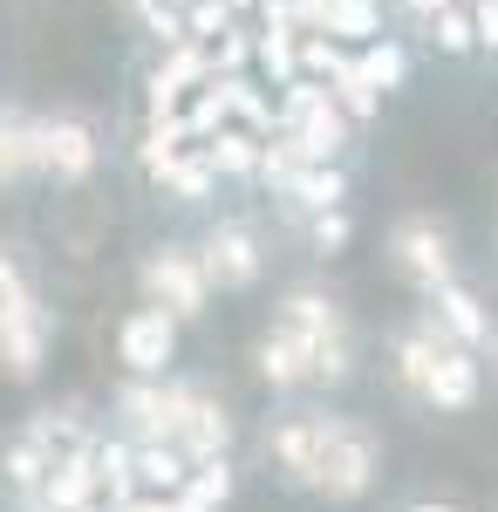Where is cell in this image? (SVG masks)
Wrapping results in <instances>:
<instances>
[{"instance_id":"cell-23","label":"cell","mask_w":498,"mask_h":512,"mask_svg":"<svg viewBox=\"0 0 498 512\" xmlns=\"http://www.w3.org/2000/svg\"><path fill=\"white\" fill-rule=\"evenodd\" d=\"M355 69H362V76H369V89H396V82L410 76V62H403V48H396V41H369V48H362V55H355Z\"/></svg>"},{"instance_id":"cell-37","label":"cell","mask_w":498,"mask_h":512,"mask_svg":"<svg viewBox=\"0 0 498 512\" xmlns=\"http://www.w3.org/2000/svg\"><path fill=\"white\" fill-rule=\"evenodd\" d=\"M178 7H185V0H178Z\"/></svg>"},{"instance_id":"cell-5","label":"cell","mask_w":498,"mask_h":512,"mask_svg":"<svg viewBox=\"0 0 498 512\" xmlns=\"http://www.w3.org/2000/svg\"><path fill=\"white\" fill-rule=\"evenodd\" d=\"M389 253H396L403 280H417L423 294L451 280V239L437 233L430 219H403V226H396V239H389Z\"/></svg>"},{"instance_id":"cell-2","label":"cell","mask_w":498,"mask_h":512,"mask_svg":"<svg viewBox=\"0 0 498 512\" xmlns=\"http://www.w3.org/2000/svg\"><path fill=\"white\" fill-rule=\"evenodd\" d=\"M369 478H376V444L355 431V424H328V417H321V444H314L307 485L328 492V499H362Z\"/></svg>"},{"instance_id":"cell-8","label":"cell","mask_w":498,"mask_h":512,"mask_svg":"<svg viewBox=\"0 0 498 512\" xmlns=\"http://www.w3.org/2000/svg\"><path fill=\"white\" fill-rule=\"evenodd\" d=\"M103 485H96V444H69L62 458H48V472H41V506L55 512H76L89 506Z\"/></svg>"},{"instance_id":"cell-17","label":"cell","mask_w":498,"mask_h":512,"mask_svg":"<svg viewBox=\"0 0 498 512\" xmlns=\"http://www.w3.org/2000/svg\"><path fill=\"white\" fill-rule=\"evenodd\" d=\"M280 192L294 198L301 212H328V205H342L348 185H342V171H335V164H301V171H294Z\"/></svg>"},{"instance_id":"cell-34","label":"cell","mask_w":498,"mask_h":512,"mask_svg":"<svg viewBox=\"0 0 498 512\" xmlns=\"http://www.w3.org/2000/svg\"><path fill=\"white\" fill-rule=\"evenodd\" d=\"M410 512H451V506H430V499H423V506H410Z\"/></svg>"},{"instance_id":"cell-7","label":"cell","mask_w":498,"mask_h":512,"mask_svg":"<svg viewBox=\"0 0 498 512\" xmlns=\"http://www.w3.org/2000/svg\"><path fill=\"white\" fill-rule=\"evenodd\" d=\"M116 410H123V424L137 431V444H171V431H178V383L137 376L130 390L116 396Z\"/></svg>"},{"instance_id":"cell-33","label":"cell","mask_w":498,"mask_h":512,"mask_svg":"<svg viewBox=\"0 0 498 512\" xmlns=\"http://www.w3.org/2000/svg\"><path fill=\"white\" fill-rule=\"evenodd\" d=\"M403 7H410V14H417V21H430V14H444V7H451V0H403Z\"/></svg>"},{"instance_id":"cell-1","label":"cell","mask_w":498,"mask_h":512,"mask_svg":"<svg viewBox=\"0 0 498 512\" xmlns=\"http://www.w3.org/2000/svg\"><path fill=\"white\" fill-rule=\"evenodd\" d=\"M41 355H48V315H41V301L28 294L21 267L0 253V376L7 383H35Z\"/></svg>"},{"instance_id":"cell-9","label":"cell","mask_w":498,"mask_h":512,"mask_svg":"<svg viewBox=\"0 0 498 512\" xmlns=\"http://www.w3.org/2000/svg\"><path fill=\"white\" fill-rule=\"evenodd\" d=\"M205 287H253L260 280V239L246 233V226H219V233L205 239Z\"/></svg>"},{"instance_id":"cell-12","label":"cell","mask_w":498,"mask_h":512,"mask_svg":"<svg viewBox=\"0 0 498 512\" xmlns=\"http://www.w3.org/2000/svg\"><path fill=\"white\" fill-rule=\"evenodd\" d=\"M423 396H430L437 410H464V403L478 396V362H471L464 349H437V369H430Z\"/></svg>"},{"instance_id":"cell-16","label":"cell","mask_w":498,"mask_h":512,"mask_svg":"<svg viewBox=\"0 0 498 512\" xmlns=\"http://www.w3.org/2000/svg\"><path fill=\"white\" fill-rule=\"evenodd\" d=\"M130 472H137V485H151V492H178L185 472H192V458H185L178 444H137Z\"/></svg>"},{"instance_id":"cell-19","label":"cell","mask_w":498,"mask_h":512,"mask_svg":"<svg viewBox=\"0 0 498 512\" xmlns=\"http://www.w3.org/2000/svg\"><path fill=\"white\" fill-rule=\"evenodd\" d=\"M314 444H321V417H294V424L273 431V458L287 465V478L307 485V472H314Z\"/></svg>"},{"instance_id":"cell-13","label":"cell","mask_w":498,"mask_h":512,"mask_svg":"<svg viewBox=\"0 0 498 512\" xmlns=\"http://www.w3.org/2000/svg\"><path fill=\"white\" fill-rule=\"evenodd\" d=\"M198 151H205V164H212L219 178H253V164H260V137L239 130V123H226V130L198 137Z\"/></svg>"},{"instance_id":"cell-22","label":"cell","mask_w":498,"mask_h":512,"mask_svg":"<svg viewBox=\"0 0 498 512\" xmlns=\"http://www.w3.org/2000/svg\"><path fill=\"white\" fill-rule=\"evenodd\" d=\"M157 185H164V192H178V198H205L212 185H219V171L205 164V151H198V144H185L178 158L157 171Z\"/></svg>"},{"instance_id":"cell-32","label":"cell","mask_w":498,"mask_h":512,"mask_svg":"<svg viewBox=\"0 0 498 512\" xmlns=\"http://www.w3.org/2000/svg\"><path fill=\"white\" fill-rule=\"evenodd\" d=\"M123 512H185V506H178L171 492H130V499H123Z\"/></svg>"},{"instance_id":"cell-31","label":"cell","mask_w":498,"mask_h":512,"mask_svg":"<svg viewBox=\"0 0 498 512\" xmlns=\"http://www.w3.org/2000/svg\"><path fill=\"white\" fill-rule=\"evenodd\" d=\"M464 7H471V41L498 48V0H464Z\"/></svg>"},{"instance_id":"cell-36","label":"cell","mask_w":498,"mask_h":512,"mask_svg":"<svg viewBox=\"0 0 498 512\" xmlns=\"http://www.w3.org/2000/svg\"><path fill=\"white\" fill-rule=\"evenodd\" d=\"M28 512H55V506H28Z\"/></svg>"},{"instance_id":"cell-20","label":"cell","mask_w":498,"mask_h":512,"mask_svg":"<svg viewBox=\"0 0 498 512\" xmlns=\"http://www.w3.org/2000/svg\"><path fill=\"white\" fill-rule=\"evenodd\" d=\"M328 96H335V110H342L348 123H369V117H376V103H383V89H369V76L355 69V55L328 76Z\"/></svg>"},{"instance_id":"cell-27","label":"cell","mask_w":498,"mask_h":512,"mask_svg":"<svg viewBox=\"0 0 498 512\" xmlns=\"http://www.w3.org/2000/svg\"><path fill=\"white\" fill-rule=\"evenodd\" d=\"M423 28H430V41H437L444 55H464V48H478V41H471V7H464V0H451L444 14H430Z\"/></svg>"},{"instance_id":"cell-18","label":"cell","mask_w":498,"mask_h":512,"mask_svg":"<svg viewBox=\"0 0 498 512\" xmlns=\"http://www.w3.org/2000/svg\"><path fill=\"white\" fill-rule=\"evenodd\" d=\"M28 171H35V117L0 110V185L7 178H28Z\"/></svg>"},{"instance_id":"cell-15","label":"cell","mask_w":498,"mask_h":512,"mask_svg":"<svg viewBox=\"0 0 498 512\" xmlns=\"http://www.w3.org/2000/svg\"><path fill=\"white\" fill-rule=\"evenodd\" d=\"M171 499H178L185 512H219V506L232 499V465H226V458H198Z\"/></svg>"},{"instance_id":"cell-25","label":"cell","mask_w":498,"mask_h":512,"mask_svg":"<svg viewBox=\"0 0 498 512\" xmlns=\"http://www.w3.org/2000/svg\"><path fill=\"white\" fill-rule=\"evenodd\" d=\"M294 41H301V28H287V21H267V35L253 41V55H260V69H273V82L294 76Z\"/></svg>"},{"instance_id":"cell-30","label":"cell","mask_w":498,"mask_h":512,"mask_svg":"<svg viewBox=\"0 0 498 512\" xmlns=\"http://www.w3.org/2000/svg\"><path fill=\"white\" fill-rule=\"evenodd\" d=\"M314 246H321V253H335V246H348V219H342V205L314 212Z\"/></svg>"},{"instance_id":"cell-29","label":"cell","mask_w":498,"mask_h":512,"mask_svg":"<svg viewBox=\"0 0 498 512\" xmlns=\"http://www.w3.org/2000/svg\"><path fill=\"white\" fill-rule=\"evenodd\" d=\"M294 171H301V151H294L287 137H273V144L260 137V164H253V178H267V185H287Z\"/></svg>"},{"instance_id":"cell-35","label":"cell","mask_w":498,"mask_h":512,"mask_svg":"<svg viewBox=\"0 0 498 512\" xmlns=\"http://www.w3.org/2000/svg\"><path fill=\"white\" fill-rule=\"evenodd\" d=\"M76 512H96V499H89V506H76Z\"/></svg>"},{"instance_id":"cell-4","label":"cell","mask_w":498,"mask_h":512,"mask_svg":"<svg viewBox=\"0 0 498 512\" xmlns=\"http://www.w3.org/2000/svg\"><path fill=\"white\" fill-rule=\"evenodd\" d=\"M35 171L62 178V185H82L96 171V137L82 117H41L35 123Z\"/></svg>"},{"instance_id":"cell-28","label":"cell","mask_w":498,"mask_h":512,"mask_svg":"<svg viewBox=\"0 0 498 512\" xmlns=\"http://www.w3.org/2000/svg\"><path fill=\"white\" fill-rule=\"evenodd\" d=\"M41 472H48V451H41L35 437H21V444H7V485L14 492H35Z\"/></svg>"},{"instance_id":"cell-6","label":"cell","mask_w":498,"mask_h":512,"mask_svg":"<svg viewBox=\"0 0 498 512\" xmlns=\"http://www.w3.org/2000/svg\"><path fill=\"white\" fill-rule=\"evenodd\" d=\"M171 444L185 451V458H226V444H232V417L212 403V396H198V390H178V431H171Z\"/></svg>"},{"instance_id":"cell-21","label":"cell","mask_w":498,"mask_h":512,"mask_svg":"<svg viewBox=\"0 0 498 512\" xmlns=\"http://www.w3.org/2000/svg\"><path fill=\"white\" fill-rule=\"evenodd\" d=\"M307 355H314V376H321V383H348V369H355L348 321H328L321 335H307Z\"/></svg>"},{"instance_id":"cell-10","label":"cell","mask_w":498,"mask_h":512,"mask_svg":"<svg viewBox=\"0 0 498 512\" xmlns=\"http://www.w3.org/2000/svg\"><path fill=\"white\" fill-rule=\"evenodd\" d=\"M116 349H123V362H130L137 376H157V369L171 362V349H178V321L164 315V308H137V315L123 321Z\"/></svg>"},{"instance_id":"cell-26","label":"cell","mask_w":498,"mask_h":512,"mask_svg":"<svg viewBox=\"0 0 498 512\" xmlns=\"http://www.w3.org/2000/svg\"><path fill=\"white\" fill-rule=\"evenodd\" d=\"M328 321H342L328 294H287V308H280V328H294V335H321Z\"/></svg>"},{"instance_id":"cell-11","label":"cell","mask_w":498,"mask_h":512,"mask_svg":"<svg viewBox=\"0 0 498 512\" xmlns=\"http://www.w3.org/2000/svg\"><path fill=\"white\" fill-rule=\"evenodd\" d=\"M260 376H267L273 390H294V383H307V376H314L307 335H294V328H273L267 342H260Z\"/></svg>"},{"instance_id":"cell-14","label":"cell","mask_w":498,"mask_h":512,"mask_svg":"<svg viewBox=\"0 0 498 512\" xmlns=\"http://www.w3.org/2000/svg\"><path fill=\"white\" fill-rule=\"evenodd\" d=\"M430 301H437L430 315L444 321V335H458V342H485V335H492V321H485V308H478V301L464 294L458 280H444V287H430Z\"/></svg>"},{"instance_id":"cell-3","label":"cell","mask_w":498,"mask_h":512,"mask_svg":"<svg viewBox=\"0 0 498 512\" xmlns=\"http://www.w3.org/2000/svg\"><path fill=\"white\" fill-rule=\"evenodd\" d=\"M144 294H151V308H164L171 321H198L205 315V267H198V253L185 246H164L144 260Z\"/></svg>"},{"instance_id":"cell-24","label":"cell","mask_w":498,"mask_h":512,"mask_svg":"<svg viewBox=\"0 0 498 512\" xmlns=\"http://www.w3.org/2000/svg\"><path fill=\"white\" fill-rule=\"evenodd\" d=\"M130 458H137V444H96V485H110L116 506L137 492V472H130Z\"/></svg>"}]
</instances>
